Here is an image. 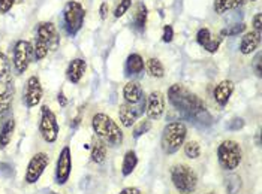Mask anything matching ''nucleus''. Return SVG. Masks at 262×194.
Instances as JSON below:
<instances>
[{"mask_svg": "<svg viewBox=\"0 0 262 194\" xmlns=\"http://www.w3.org/2000/svg\"><path fill=\"white\" fill-rule=\"evenodd\" d=\"M168 100L169 103L187 120H196V116L207 111L204 100L192 93L183 84H172L168 88Z\"/></svg>", "mask_w": 262, "mask_h": 194, "instance_id": "1", "label": "nucleus"}, {"mask_svg": "<svg viewBox=\"0 0 262 194\" xmlns=\"http://www.w3.org/2000/svg\"><path fill=\"white\" fill-rule=\"evenodd\" d=\"M92 127L96 136L110 146H118L123 142V131L120 126L104 112H97L92 118Z\"/></svg>", "mask_w": 262, "mask_h": 194, "instance_id": "2", "label": "nucleus"}, {"mask_svg": "<svg viewBox=\"0 0 262 194\" xmlns=\"http://www.w3.org/2000/svg\"><path fill=\"white\" fill-rule=\"evenodd\" d=\"M169 177H171L172 185L181 194L195 193L198 188V184H199V178H198V173L195 172V169L185 163H177V164L171 166Z\"/></svg>", "mask_w": 262, "mask_h": 194, "instance_id": "3", "label": "nucleus"}, {"mask_svg": "<svg viewBox=\"0 0 262 194\" xmlns=\"http://www.w3.org/2000/svg\"><path fill=\"white\" fill-rule=\"evenodd\" d=\"M187 136V127L181 121H172L165 126L162 131V139H160V145L167 155H172L180 151L186 142Z\"/></svg>", "mask_w": 262, "mask_h": 194, "instance_id": "4", "label": "nucleus"}, {"mask_svg": "<svg viewBox=\"0 0 262 194\" xmlns=\"http://www.w3.org/2000/svg\"><path fill=\"white\" fill-rule=\"evenodd\" d=\"M217 162L220 167L226 172H232L238 169L241 166V162H243V149H241V145L232 139L220 142V145L217 146Z\"/></svg>", "mask_w": 262, "mask_h": 194, "instance_id": "5", "label": "nucleus"}, {"mask_svg": "<svg viewBox=\"0 0 262 194\" xmlns=\"http://www.w3.org/2000/svg\"><path fill=\"white\" fill-rule=\"evenodd\" d=\"M86 19V11L83 5L75 0H69L65 5L63 9V21H65V29L71 36H75L84 26Z\"/></svg>", "mask_w": 262, "mask_h": 194, "instance_id": "6", "label": "nucleus"}, {"mask_svg": "<svg viewBox=\"0 0 262 194\" xmlns=\"http://www.w3.org/2000/svg\"><path fill=\"white\" fill-rule=\"evenodd\" d=\"M58 123L56 113L50 109L48 105H44L41 109V121H39V133L42 139L48 144H54L58 138Z\"/></svg>", "mask_w": 262, "mask_h": 194, "instance_id": "7", "label": "nucleus"}, {"mask_svg": "<svg viewBox=\"0 0 262 194\" xmlns=\"http://www.w3.org/2000/svg\"><path fill=\"white\" fill-rule=\"evenodd\" d=\"M146 106H147V97L143 96L138 103H128L125 102L123 105H120L118 109V116H120V123H122L125 127H132L141 116L146 112Z\"/></svg>", "mask_w": 262, "mask_h": 194, "instance_id": "8", "label": "nucleus"}, {"mask_svg": "<svg viewBox=\"0 0 262 194\" xmlns=\"http://www.w3.org/2000/svg\"><path fill=\"white\" fill-rule=\"evenodd\" d=\"M50 164V157L45 152H37L30 159L27 169H26V175H24V181L27 184H36L39 181V178L42 177V173L45 172V169Z\"/></svg>", "mask_w": 262, "mask_h": 194, "instance_id": "9", "label": "nucleus"}, {"mask_svg": "<svg viewBox=\"0 0 262 194\" xmlns=\"http://www.w3.org/2000/svg\"><path fill=\"white\" fill-rule=\"evenodd\" d=\"M33 58V45L27 41H18L14 48V66L18 73H24Z\"/></svg>", "mask_w": 262, "mask_h": 194, "instance_id": "10", "label": "nucleus"}, {"mask_svg": "<svg viewBox=\"0 0 262 194\" xmlns=\"http://www.w3.org/2000/svg\"><path fill=\"white\" fill-rule=\"evenodd\" d=\"M72 172V154L71 148L65 146L60 151V155L57 159V166H56V182L58 185H65L69 181Z\"/></svg>", "mask_w": 262, "mask_h": 194, "instance_id": "11", "label": "nucleus"}, {"mask_svg": "<svg viewBox=\"0 0 262 194\" xmlns=\"http://www.w3.org/2000/svg\"><path fill=\"white\" fill-rule=\"evenodd\" d=\"M165 112V97L160 91H153L147 97L146 113L149 120H160Z\"/></svg>", "mask_w": 262, "mask_h": 194, "instance_id": "12", "label": "nucleus"}, {"mask_svg": "<svg viewBox=\"0 0 262 194\" xmlns=\"http://www.w3.org/2000/svg\"><path fill=\"white\" fill-rule=\"evenodd\" d=\"M36 39H41L50 48V51H56L60 45V37L57 33V29L53 23H41L37 26Z\"/></svg>", "mask_w": 262, "mask_h": 194, "instance_id": "13", "label": "nucleus"}, {"mask_svg": "<svg viewBox=\"0 0 262 194\" xmlns=\"http://www.w3.org/2000/svg\"><path fill=\"white\" fill-rule=\"evenodd\" d=\"M26 105L27 108H35L36 105H39L42 99V85L41 81H39L37 76H30L26 84Z\"/></svg>", "mask_w": 262, "mask_h": 194, "instance_id": "14", "label": "nucleus"}, {"mask_svg": "<svg viewBox=\"0 0 262 194\" xmlns=\"http://www.w3.org/2000/svg\"><path fill=\"white\" fill-rule=\"evenodd\" d=\"M14 99V80L12 76L0 80V112H6Z\"/></svg>", "mask_w": 262, "mask_h": 194, "instance_id": "15", "label": "nucleus"}, {"mask_svg": "<svg viewBox=\"0 0 262 194\" xmlns=\"http://www.w3.org/2000/svg\"><path fill=\"white\" fill-rule=\"evenodd\" d=\"M234 82L229 81V80H224L222 82H219L214 88V93H213V97H214V102L220 106V108H224L228 105L229 99H231V96L234 93Z\"/></svg>", "mask_w": 262, "mask_h": 194, "instance_id": "16", "label": "nucleus"}, {"mask_svg": "<svg viewBox=\"0 0 262 194\" xmlns=\"http://www.w3.org/2000/svg\"><path fill=\"white\" fill-rule=\"evenodd\" d=\"M259 44H261V33L255 32V30L247 32L240 41V52L244 55H249L258 49Z\"/></svg>", "mask_w": 262, "mask_h": 194, "instance_id": "17", "label": "nucleus"}, {"mask_svg": "<svg viewBox=\"0 0 262 194\" xmlns=\"http://www.w3.org/2000/svg\"><path fill=\"white\" fill-rule=\"evenodd\" d=\"M220 41L222 39L217 37V39H213L210 30L207 27L204 29H199L198 33H196V42L201 45V47H204L208 52H216L219 49V45H220Z\"/></svg>", "mask_w": 262, "mask_h": 194, "instance_id": "18", "label": "nucleus"}, {"mask_svg": "<svg viewBox=\"0 0 262 194\" xmlns=\"http://www.w3.org/2000/svg\"><path fill=\"white\" fill-rule=\"evenodd\" d=\"M84 73H86V62L83 60V58H74V60L69 63L68 70H66L68 80L72 84H78L79 81H81V78L84 76Z\"/></svg>", "mask_w": 262, "mask_h": 194, "instance_id": "19", "label": "nucleus"}, {"mask_svg": "<svg viewBox=\"0 0 262 194\" xmlns=\"http://www.w3.org/2000/svg\"><path fill=\"white\" fill-rule=\"evenodd\" d=\"M143 96H144L143 87H141L136 81L128 82L123 88V97H125V102H128V103H138L141 99H143Z\"/></svg>", "mask_w": 262, "mask_h": 194, "instance_id": "20", "label": "nucleus"}, {"mask_svg": "<svg viewBox=\"0 0 262 194\" xmlns=\"http://www.w3.org/2000/svg\"><path fill=\"white\" fill-rule=\"evenodd\" d=\"M146 63H144V58L141 57L139 54H131L126 60V72L128 75H138L144 70Z\"/></svg>", "mask_w": 262, "mask_h": 194, "instance_id": "21", "label": "nucleus"}, {"mask_svg": "<svg viewBox=\"0 0 262 194\" xmlns=\"http://www.w3.org/2000/svg\"><path fill=\"white\" fill-rule=\"evenodd\" d=\"M90 157H92V162L96 163V164L104 163L105 159H107V144L97 138V139L94 141L93 146H92V154H90Z\"/></svg>", "mask_w": 262, "mask_h": 194, "instance_id": "22", "label": "nucleus"}, {"mask_svg": "<svg viewBox=\"0 0 262 194\" xmlns=\"http://www.w3.org/2000/svg\"><path fill=\"white\" fill-rule=\"evenodd\" d=\"M138 166V155L135 151H128L123 157V163H122V175L123 177H129V175L133 173V170Z\"/></svg>", "mask_w": 262, "mask_h": 194, "instance_id": "23", "label": "nucleus"}, {"mask_svg": "<svg viewBox=\"0 0 262 194\" xmlns=\"http://www.w3.org/2000/svg\"><path fill=\"white\" fill-rule=\"evenodd\" d=\"M14 131H15V121L11 118V120L5 121L2 129H0V148H5L9 145Z\"/></svg>", "mask_w": 262, "mask_h": 194, "instance_id": "24", "label": "nucleus"}, {"mask_svg": "<svg viewBox=\"0 0 262 194\" xmlns=\"http://www.w3.org/2000/svg\"><path fill=\"white\" fill-rule=\"evenodd\" d=\"M244 3V0H214V11L216 14H225L231 9H235Z\"/></svg>", "mask_w": 262, "mask_h": 194, "instance_id": "25", "label": "nucleus"}, {"mask_svg": "<svg viewBox=\"0 0 262 194\" xmlns=\"http://www.w3.org/2000/svg\"><path fill=\"white\" fill-rule=\"evenodd\" d=\"M147 16H149V11H147V6L144 3H139L138 8H136V14H135V18H133V24H135V29L143 32L146 29V24H147Z\"/></svg>", "mask_w": 262, "mask_h": 194, "instance_id": "26", "label": "nucleus"}, {"mask_svg": "<svg viewBox=\"0 0 262 194\" xmlns=\"http://www.w3.org/2000/svg\"><path fill=\"white\" fill-rule=\"evenodd\" d=\"M147 72L149 75H151L153 78H164L165 76V66L162 65V62L159 58H149L146 63Z\"/></svg>", "mask_w": 262, "mask_h": 194, "instance_id": "27", "label": "nucleus"}, {"mask_svg": "<svg viewBox=\"0 0 262 194\" xmlns=\"http://www.w3.org/2000/svg\"><path fill=\"white\" fill-rule=\"evenodd\" d=\"M183 151H185V155L190 160H198L201 157V145L196 142V141H187L183 144Z\"/></svg>", "mask_w": 262, "mask_h": 194, "instance_id": "28", "label": "nucleus"}, {"mask_svg": "<svg viewBox=\"0 0 262 194\" xmlns=\"http://www.w3.org/2000/svg\"><path fill=\"white\" fill-rule=\"evenodd\" d=\"M225 190L226 194H238L241 190V178L238 175H228L225 178Z\"/></svg>", "mask_w": 262, "mask_h": 194, "instance_id": "29", "label": "nucleus"}, {"mask_svg": "<svg viewBox=\"0 0 262 194\" xmlns=\"http://www.w3.org/2000/svg\"><path fill=\"white\" fill-rule=\"evenodd\" d=\"M150 130H151V120H149V118L141 120V121L133 127V138L138 139V138H141L143 134L149 133Z\"/></svg>", "mask_w": 262, "mask_h": 194, "instance_id": "30", "label": "nucleus"}, {"mask_svg": "<svg viewBox=\"0 0 262 194\" xmlns=\"http://www.w3.org/2000/svg\"><path fill=\"white\" fill-rule=\"evenodd\" d=\"M11 75V67H9V62L3 52H0V80L2 78H9Z\"/></svg>", "mask_w": 262, "mask_h": 194, "instance_id": "31", "label": "nucleus"}, {"mask_svg": "<svg viewBox=\"0 0 262 194\" xmlns=\"http://www.w3.org/2000/svg\"><path fill=\"white\" fill-rule=\"evenodd\" d=\"M131 5H132V0H120V3L117 5V8H115V11H114V16H115V18L123 16V15L129 11Z\"/></svg>", "mask_w": 262, "mask_h": 194, "instance_id": "32", "label": "nucleus"}, {"mask_svg": "<svg viewBox=\"0 0 262 194\" xmlns=\"http://www.w3.org/2000/svg\"><path fill=\"white\" fill-rule=\"evenodd\" d=\"M246 30V24H235L229 29H224L220 32L222 36H237L240 33H243Z\"/></svg>", "mask_w": 262, "mask_h": 194, "instance_id": "33", "label": "nucleus"}, {"mask_svg": "<svg viewBox=\"0 0 262 194\" xmlns=\"http://www.w3.org/2000/svg\"><path fill=\"white\" fill-rule=\"evenodd\" d=\"M24 0H0V14H6L15 3H23Z\"/></svg>", "mask_w": 262, "mask_h": 194, "instance_id": "34", "label": "nucleus"}, {"mask_svg": "<svg viewBox=\"0 0 262 194\" xmlns=\"http://www.w3.org/2000/svg\"><path fill=\"white\" fill-rule=\"evenodd\" d=\"M172 39H174V29H172V26H165L164 27V34H162V41L165 44H169Z\"/></svg>", "mask_w": 262, "mask_h": 194, "instance_id": "35", "label": "nucleus"}, {"mask_svg": "<svg viewBox=\"0 0 262 194\" xmlns=\"http://www.w3.org/2000/svg\"><path fill=\"white\" fill-rule=\"evenodd\" d=\"M243 127H244V120L243 118H234L228 126V129L232 130V131H238L240 129H243Z\"/></svg>", "mask_w": 262, "mask_h": 194, "instance_id": "36", "label": "nucleus"}, {"mask_svg": "<svg viewBox=\"0 0 262 194\" xmlns=\"http://www.w3.org/2000/svg\"><path fill=\"white\" fill-rule=\"evenodd\" d=\"M253 69H255V73L258 78L262 76V69H261V52H258L253 58Z\"/></svg>", "mask_w": 262, "mask_h": 194, "instance_id": "37", "label": "nucleus"}, {"mask_svg": "<svg viewBox=\"0 0 262 194\" xmlns=\"http://www.w3.org/2000/svg\"><path fill=\"white\" fill-rule=\"evenodd\" d=\"M0 172H2L6 178H9V177H12V173H14V170H12V167L9 166V164H6V163H0Z\"/></svg>", "mask_w": 262, "mask_h": 194, "instance_id": "38", "label": "nucleus"}, {"mask_svg": "<svg viewBox=\"0 0 262 194\" xmlns=\"http://www.w3.org/2000/svg\"><path fill=\"white\" fill-rule=\"evenodd\" d=\"M261 18H262V15H261V14H256V15L253 16V19H252V26H253L255 32H259V33H261Z\"/></svg>", "mask_w": 262, "mask_h": 194, "instance_id": "39", "label": "nucleus"}, {"mask_svg": "<svg viewBox=\"0 0 262 194\" xmlns=\"http://www.w3.org/2000/svg\"><path fill=\"white\" fill-rule=\"evenodd\" d=\"M118 194H143V193H141V190L136 188V187H126V188H123L122 191H120Z\"/></svg>", "mask_w": 262, "mask_h": 194, "instance_id": "40", "label": "nucleus"}, {"mask_svg": "<svg viewBox=\"0 0 262 194\" xmlns=\"http://www.w3.org/2000/svg\"><path fill=\"white\" fill-rule=\"evenodd\" d=\"M108 11H110V6H108V3H107V2H104L102 5H100V8H99L100 18L105 19V18H107V15H108Z\"/></svg>", "mask_w": 262, "mask_h": 194, "instance_id": "41", "label": "nucleus"}, {"mask_svg": "<svg viewBox=\"0 0 262 194\" xmlns=\"http://www.w3.org/2000/svg\"><path fill=\"white\" fill-rule=\"evenodd\" d=\"M57 100H58L60 106H66V105H68V99H66L65 94H63L62 91L58 93V96H57Z\"/></svg>", "mask_w": 262, "mask_h": 194, "instance_id": "42", "label": "nucleus"}, {"mask_svg": "<svg viewBox=\"0 0 262 194\" xmlns=\"http://www.w3.org/2000/svg\"><path fill=\"white\" fill-rule=\"evenodd\" d=\"M204 194H217L216 191H207V193H204Z\"/></svg>", "mask_w": 262, "mask_h": 194, "instance_id": "43", "label": "nucleus"}, {"mask_svg": "<svg viewBox=\"0 0 262 194\" xmlns=\"http://www.w3.org/2000/svg\"><path fill=\"white\" fill-rule=\"evenodd\" d=\"M244 2H255V0H244Z\"/></svg>", "mask_w": 262, "mask_h": 194, "instance_id": "44", "label": "nucleus"}]
</instances>
